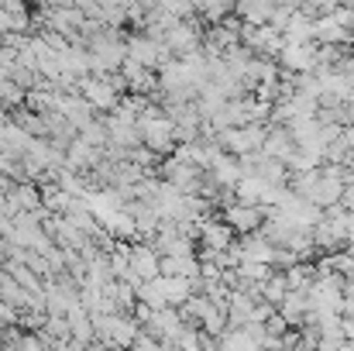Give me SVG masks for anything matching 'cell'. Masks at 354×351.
Masks as SVG:
<instances>
[{
    "instance_id": "obj_1",
    "label": "cell",
    "mask_w": 354,
    "mask_h": 351,
    "mask_svg": "<svg viewBox=\"0 0 354 351\" xmlns=\"http://www.w3.org/2000/svg\"><path fill=\"white\" fill-rule=\"evenodd\" d=\"M265 134H268V124H244V127H224L214 138L231 155H251V152H261Z\"/></svg>"
},
{
    "instance_id": "obj_2",
    "label": "cell",
    "mask_w": 354,
    "mask_h": 351,
    "mask_svg": "<svg viewBox=\"0 0 354 351\" xmlns=\"http://www.w3.org/2000/svg\"><path fill=\"white\" fill-rule=\"evenodd\" d=\"M282 73H313L317 66V42H286L275 55Z\"/></svg>"
},
{
    "instance_id": "obj_3",
    "label": "cell",
    "mask_w": 354,
    "mask_h": 351,
    "mask_svg": "<svg viewBox=\"0 0 354 351\" xmlns=\"http://www.w3.org/2000/svg\"><path fill=\"white\" fill-rule=\"evenodd\" d=\"M224 221L231 224V231H234L237 237L254 234L261 224H265V207H254V204H231V207H224Z\"/></svg>"
},
{
    "instance_id": "obj_4",
    "label": "cell",
    "mask_w": 354,
    "mask_h": 351,
    "mask_svg": "<svg viewBox=\"0 0 354 351\" xmlns=\"http://www.w3.org/2000/svg\"><path fill=\"white\" fill-rule=\"evenodd\" d=\"M341 193H344L341 176H330V172L320 169V179H317V186H313V193H310L306 200L317 204L320 210H327V207H341Z\"/></svg>"
},
{
    "instance_id": "obj_5",
    "label": "cell",
    "mask_w": 354,
    "mask_h": 351,
    "mask_svg": "<svg viewBox=\"0 0 354 351\" xmlns=\"http://www.w3.org/2000/svg\"><path fill=\"white\" fill-rule=\"evenodd\" d=\"M313 42L317 45H351V31L341 28L330 14L313 17Z\"/></svg>"
},
{
    "instance_id": "obj_6",
    "label": "cell",
    "mask_w": 354,
    "mask_h": 351,
    "mask_svg": "<svg viewBox=\"0 0 354 351\" xmlns=\"http://www.w3.org/2000/svg\"><path fill=\"white\" fill-rule=\"evenodd\" d=\"M200 237H203L207 251H227L237 241V234L231 231L227 221H200Z\"/></svg>"
},
{
    "instance_id": "obj_7",
    "label": "cell",
    "mask_w": 354,
    "mask_h": 351,
    "mask_svg": "<svg viewBox=\"0 0 354 351\" xmlns=\"http://www.w3.org/2000/svg\"><path fill=\"white\" fill-rule=\"evenodd\" d=\"M207 176L221 186V190H234L237 179H241V169H237V155L231 152H221L214 162H210V169H207Z\"/></svg>"
},
{
    "instance_id": "obj_8",
    "label": "cell",
    "mask_w": 354,
    "mask_h": 351,
    "mask_svg": "<svg viewBox=\"0 0 354 351\" xmlns=\"http://www.w3.org/2000/svg\"><path fill=\"white\" fill-rule=\"evenodd\" d=\"M292 152H296V145H292L289 131H286V127H275V124H268V134H265L261 155H268V159H279V162H286V165H289Z\"/></svg>"
},
{
    "instance_id": "obj_9",
    "label": "cell",
    "mask_w": 354,
    "mask_h": 351,
    "mask_svg": "<svg viewBox=\"0 0 354 351\" xmlns=\"http://www.w3.org/2000/svg\"><path fill=\"white\" fill-rule=\"evenodd\" d=\"M272 10H275V0H237L234 3V14L241 17V24H251V28L268 24Z\"/></svg>"
},
{
    "instance_id": "obj_10",
    "label": "cell",
    "mask_w": 354,
    "mask_h": 351,
    "mask_svg": "<svg viewBox=\"0 0 354 351\" xmlns=\"http://www.w3.org/2000/svg\"><path fill=\"white\" fill-rule=\"evenodd\" d=\"M254 293H244V289H231L227 296V327H244L251 321V310H254Z\"/></svg>"
},
{
    "instance_id": "obj_11",
    "label": "cell",
    "mask_w": 354,
    "mask_h": 351,
    "mask_svg": "<svg viewBox=\"0 0 354 351\" xmlns=\"http://www.w3.org/2000/svg\"><path fill=\"white\" fill-rule=\"evenodd\" d=\"M306 310H310V303H306V293H286V300L279 303V317L289 324V327H299L303 324V317H306Z\"/></svg>"
},
{
    "instance_id": "obj_12",
    "label": "cell",
    "mask_w": 354,
    "mask_h": 351,
    "mask_svg": "<svg viewBox=\"0 0 354 351\" xmlns=\"http://www.w3.org/2000/svg\"><path fill=\"white\" fill-rule=\"evenodd\" d=\"M282 38L286 42H313V17H306L296 7L292 17H289V24H286V31H282Z\"/></svg>"
},
{
    "instance_id": "obj_13",
    "label": "cell",
    "mask_w": 354,
    "mask_h": 351,
    "mask_svg": "<svg viewBox=\"0 0 354 351\" xmlns=\"http://www.w3.org/2000/svg\"><path fill=\"white\" fill-rule=\"evenodd\" d=\"M286 293H289V289H286V279H282V272H272V276H268V279H265V282L254 289V296H258V300H265V303H272L275 310H279V303L286 300Z\"/></svg>"
},
{
    "instance_id": "obj_14",
    "label": "cell",
    "mask_w": 354,
    "mask_h": 351,
    "mask_svg": "<svg viewBox=\"0 0 354 351\" xmlns=\"http://www.w3.org/2000/svg\"><path fill=\"white\" fill-rule=\"evenodd\" d=\"M265 331H268V334H272V338H282V334H286V331H289V324H286V321H282V317H279V310H275V314H272V317H268V321H265Z\"/></svg>"
},
{
    "instance_id": "obj_15",
    "label": "cell",
    "mask_w": 354,
    "mask_h": 351,
    "mask_svg": "<svg viewBox=\"0 0 354 351\" xmlns=\"http://www.w3.org/2000/svg\"><path fill=\"white\" fill-rule=\"evenodd\" d=\"M337 145H341L344 152H354V124L341 127V134H337Z\"/></svg>"
},
{
    "instance_id": "obj_16",
    "label": "cell",
    "mask_w": 354,
    "mask_h": 351,
    "mask_svg": "<svg viewBox=\"0 0 354 351\" xmlns=\"http://www.w3.org/2000/svg\"><path fill=\"white\" fill-rule=\"evenodd\" d=\"M341 207H344L348 214H354V183L344 186V193H341Z\"/></svg>"
}]
</instances>
